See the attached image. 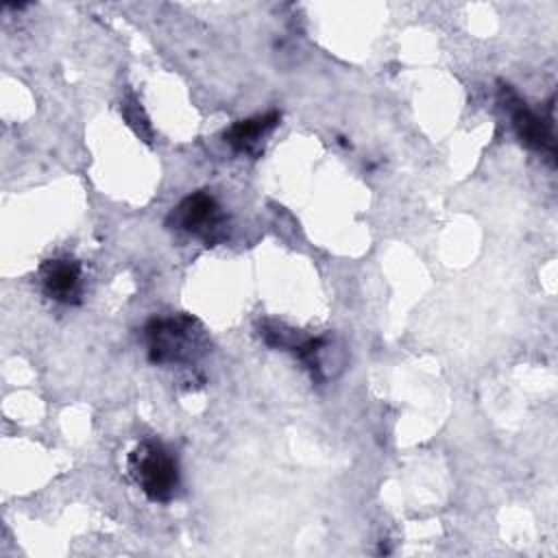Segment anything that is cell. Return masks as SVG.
<instances>
[{
	"instance_id": "7a4b0ae2",
	"label": "cell",
	"mask_w": 558,
	"mask_h": 558,
	"mask_svg": "<svg viewBox=\"0 0 558 558\" xmlns=\"http://www.w3.org/2000/svg\"><path fill=\"white\" fill-rule=\"evenodd\" d=\"M129 473L150 501L166 504L179 486L177 458L157 440H142L129 453Z\"/></svg>"
},
{
	"instance_id": "6da1fadb",
	"label": "cell",
	"mask_w": 558,
	"mask_h": 558,
	"mask_svg": "<svg viewBox=\"0 0 558 558\" xmlns=\"http://www.w3.org/2000/svg\"><path fill=\"white\" fill-rule=\"evenodd\" d=\"M144 336L155 364H194L209 347L203 325L187 314L153 318L146 323Z\"/></svg>"
},
{
	"instance_id": "52a82bcc",
	"label": "cell",
	"mask_w": 558,
	"mask_h": 558,
	"mask_svg": "<svg viewBox=\"0 0 558 558\" xmlns=\"http://www.w3.org/2000/svg\"><path fill=\"white\" fill-rule=\"evenodd\" d=\"M120 111H122L124 120L129 122V126H131L144 142H150V140H153L150 122H148V118H146V113H144L140 100H137L133 94H129V96L122 100Z\"/></svg>"
},
{
	"instance_id": "5b68a950",
	"label": "cell",
	"mask_w": 558,
	"mask_h": 558,
	"mask_svg": "<svg viewBox=\"0 0 558 558\" xmlns=\"http://www.w3.org/2000/svg\"><path fill=\"white\" fill-rule=\"evenodd\" d=\"M501 102L512 113L514 131L525 146L541 150V153H549V155L556 153L551 126L543 118H538L534 111H530L525 107V102L519 100V96L508 85L501 87Z\"/></svg>"
},
{
	"instance_id": "3957f363",
	"label": "cell",
	"mask_w": 558,
	"mask_h": 558,
	"mask_svg": "<svg viewBox=\"0 0 558 558\" xmlns=\"http://www.w3.org/2000/svg\"><path fill=\"white\" fill-rule=\"evenodd\" d=\"M170 225L216 246L227 238V214L209 192H194L185 196L170 214Z\"/></svg>"
},
{
	"instance_id": "277c9868",
	"label": "cell",
	"mask_w": 558,
	"mask_h": 558,
	"mask_svg": "<svg viewBox=\"0 0 558 558\" xmlns=\"http://www.w3.org/2000/svg\"><path fill=\"white\" fill-rule=\"evenodd\" d=\"M41 292L63 305H76L83 299V266L74 257L46 259L37 270Z\"/></svg>"
},
{
	"instance_id": "8992f818",
	"label": "cell",
	"mask_w": 558,
	"mask_h": 558,
	"mask_svg": "<svg viewBox=\"0 0 558 558\" xmlns=\"http://www.w3.org/2000/svg\"><path fill=\"white\" fill-rule=\"evenodd\" d=\"M279 111H268L264 116L238 120L233 126H229V131H225V142L238 153L257 157L264 150V137L279 124Z\"/></svg>"
}]
</instances>
